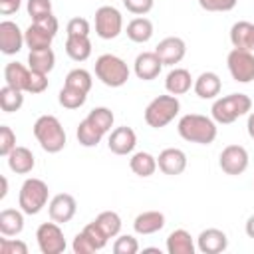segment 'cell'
I'll list each match as a JSON object with an SVG mask.
<instances>
[{
    "label": "cell",
    "instance_id": "obj_1",
    "mask_svg": "<svg viewBox=\"0 0 254 254\" xmlns=\"http://www.w3.org/2000/svg\"><path fill=\"white\" fill-rule=\"evenodd\" d=\"M177 131L189 143L210 145L216 139V121L200 113H189L179 119Z\"/></svg>",
    "mask_w": 254,
    "mask_h": 254
},
{
    "label": "cell",
    "instance_id": "obj_2",
    "mask_svg": "<svg viewBox=\"0 0 254 254\" xmlns=\"http://www.w3.org/2000/svg\"><path fill=\"white\" fill-rule=\"evenodd\" d=\"M34 137L46 153H60L65 147V131L58 117L54 115H40L34 123Z\"/></svg>",
    "mask_w": 254,
    "mask_h": 254
},
{
    "label": "cell",
    "instance_id": "obj_3",
    "mask_svg": "<svg viewBox=\"0 0 254 254\" xmlns=\"http://www.w3.org/2000/svg\"><path fill=\"white\" fill-rule=\"evenodd\" d=\"M250 109H252V99L246 93H230V95L218 97L212 103L210 113L216 123L228 125V123H234L238 117L246 115Z\"/></svg>",
    "mask_w": 254,
    "mask_h": 254
},
{
    "label": "cell",
    "instance_id": "obj_4",
    "mask_svg": "<svg viewBox=\"0 0 254 254\" xmlns=\"http://www.w3.org/2000/svg\"><path fill=\"white\" fill-rule=\"evenodd\" d=\"M95 75L107 87H121L129 79V67L121 58L113 54H101L95 60Z\"/></svg>",
    "mask_w": 254,
    "mask_h": 254
},
{
    "label": "cell",
    "instance_id": "obj_5",
    "mask_svg": "<svg viewBox=\"0 0 254 254\" xmlns=\"http://www.w3.org/2000/svg\"><path fill=\"white\" fill-rule=\"evenodd\" d=\"M181 111V101L177 95H159L145 107V121L153 129H161L169 125Z\"/></svg>",
    "mask_w": 254,
    "mask_h": 254
},
{
    "label": "cell",
    "instance_id": "obj_6",
    "mask_svg": "<svg viewBox=\"0 0 254 254\" xmlns=\"http://www.w3.org/2000/svg\"><path fill=\"white\" fill-rule=\"evenodd\" d=\"M50 189L42 179H26L18 192V204L26 214H38L48 204Z\"/></svg>",
    "mask_w": 254,
    "mask_h": 254
},
{
    "label": "cell",
    "instance_id": "obj_7",
    "mask_svg": "<svg viewBox=\"0 0 254 254\" xmlns=\"http://www.w3.org/2000/svg\"><path fill=\"white\" fill-rule=\"evenodd\" d=\"M228 71L234 81L238 83H250L254 79V54L248 50L232 48L226 58Z\"/></svg>",
    "mask_w": 254,
    "mask_h": 254
},
{
    "label": "cell",
    "instance_id": "obj_8",
    "mask_svg": "<svg viewBox=\"0 0 254 254\" xmlns=\"http://www.w3.org/2000/svg\"><path fill=\"white\" fill-rule=\"evenodd\" d=\"M123 30V16L115 6H99L95 10V34L101 40H113Z\"/></svg>",
    "mask_w": 254,
    "mask_h": 254
},
{
    "label": "cell",
    "instance_id": "obj_9",
    "mask_svg": "<svg viewBox=\"0 0 254 254\" xmlns=\"http://www.w3.org/2000/svg\"><path fill=\"white\" fill-rule=\"evenodd\" d=\"M36 240H38V248H40L42 254H62L65 250L64 230L54 220L52 222H42L38 226Z\"/></svg>",
    "mask_w": 254,
    "mask_h": 254
},
{
    "label": "cell",
    "instance_id": "obj_10",
    "mask_svg": "<svg viewBox=\"0 0 254 254\" xmlns=\"http://www.w3.org/2000/svg\"><path fill=\"white\" fill-rule=\"evenodd\" d=\"M218 165L226 175H242L248 169V151L242 145H226L218 157Z\"/></svg>",
    "mask_w": 254,
    "mask_h": 254
},
{
    "label": "cell",
    "instance_id": "obj_11",
    "mask_svg": "<svg viewBox=\"0 0 254 254\" xmlns=\"http://www.w3.org/2000/svg\"><path fill=\"white\" fill-rule=\"evenodd\" d=\"M26 44L24 40V32L20 30V26L12 20H4L0 22V52L6 56H14L22 50V46Z\"/></svg>",
    "mask_w": 254,
    "mask_h": 254
},
{
    "label": "cell",
    "instance_id": "obj_12",
    "mask_svg": "<svg viewBox=\"0 0 254 254\" xmlns=\"http://www.w3.org/2000/svg\"><path fill=\"white\" fill-rule=\"evenodd\" d=\"M75 210H77V202L71 194L67 192H60L56 194L50 202H48V212H50V218L58 224H65L69 222L73 216H75Z\"/></svg>",
    "mask_w": 254,
    "mask_h": 254
},
{
    "label": "cell",
    "instance_id": "obj_13",
    "mask_svg": "<svg viewBox=\"0 0 254 254\" xmlns=\"http://www.w3.org/2000/svg\"><path fill=\"white\" fill-rule=\"evenodd\" d=\"M155 54L159 56V60L163 62V65H175V64H179L185 58L187 44L179 36H169V38H165V40H161L157 44Z\"/></svg>",
    "mask_w": 254,
    "mask_h": 254
},
{
    "label": "cell",
    "instance_id": "obj_14",
    "mask_svg": "<svg viewBox=\"0 0 254 254\" xmlns=\"http://www.w3.org/2000/svg\"><path fill=\"white\" fill-rule=\"evenodd\" d=\"M135 145H137V135H135V131H133L131 127H127V125L117 127V129H113V131L109 133L107 147H109V151L115 153V155H129V153H133Z\"/></svg>",
    "mask_w": 254,
    "mask_h": 254
},
{
    "label": "cell",
    "instance_id": "obj_15",
    "mask_svg": "<svg viewBox=\"0 0 254 254\" xmlns=\"http://www.w3.org/2000/svg\"><path fill=\"white\" fill-rule=\"evenodd\" d=\"M157 165L165 175L177 177L187 169V155H185V151H181L177 147H169V149H163L159 153Z\"/></svg>",
    "mask_w": 254,
    "mask_h": 254
},
{
    "label": "cell",
    "instance_id": "obj_16",
    "mask_svg": "<svg viewBox=\"0 0 254 254\" xmlns=\"http://www.w3.org/2000/svg\"><path fill=\"white\" fill-rule=\"evenodd\" d=\"M196 248L202 254H220L228 248V236L220 228H206L198 234Z\"/></svg>",
    "mask_w": 254,
    "mask_h": 254
},
{
    "label": "cell",
    "instance_id": "obj_17",
    "mask_svg": "<svg viewBox=\"0 0 254 254\" xmlns=\"http://www.w3.org/2000/svg\"><path fill=\"white\" fill-rule=\"evenodd\" d=\"M133 69H135V75L143 81H151L155 77H159L161 69H163V62L159 60V56L155 52H141L137 58H135V64H133Z\"/></svg>",
    "mask_w": 254,
    "mask_h": 254
},
{
    "label": "cell",
    "instance_id": "obj_18",
    "mask_svg": "<svg viewBox=\"0 0 254 254\" xmlns=\"http://www.w3.org/2000/svg\"><path fill=\"white\" fill-rule=\"evenodd\" d=\"M8 159V167L12 173L16 175H28L32 173V169L36 167V159H34V153L28 149V147H14L12 153L6 157Z\"/></svg>",
    "mask_w": 254,
    "mask_h": 254
},
{
    "label": "cell",
    "instance_id": "obj_19",
    "mask_svg": "<svg viewBox=\"0 0 254 254\" xmlns=\"http://www.w3.org/2000/svg\"><path fill=\"white\" fill-rule=\"evenodd\" d=\"M163 226H165V214L159 212V210H145V212L137 214L135 220H133L135 232H137V234H143V236L155 234V232H159Z\"/></svg>",
    "mask_w": 254,
    "mask_h": 254
},
{
    "label": "cell",
    "instance_id": "obj_20",
    "mask_svg": "<svg viewBox=\"0 0 254 254\" xmlns=\"http://www.w3.org/2000/svg\"><path fill=\"white\" fill-rule=\"evenodd\" d=\"M192 77H190V71L185 69V67H173L167 77H165V89L171 93V95H183L187 93L190 87H192Z\"/></svg>",
    "mask_w": 254,
    "mask_h": 254
},
{
    "label": "cell",
    "instance_id": "obj_21",
    "mask_svg": "<svg viewBox=\"0 0 254 254\" xmlns=\"http://www.w3.org/2000/svg\"><path fill=\"white\" fill-rule=\"evenodd\" d=\"M220 87L222 81L214 71H202L192 83V89L200 99H214L220 93Z\"/></svg>",
    "mask_w": 254,
    "mask_h": 254
},
{
    "label": "cell",
    "instance_id": "obj_22",
    "mask_svg": "<svg viewBox=\"0 0 254 254\" xmlns=\"http://www.w3.org/2000/svg\"><path fill=\"white\" fill-rule=\"evenodd\" d=\"M230 42L234 48L240 50H248L254 54V24L240 20L236 24H232L230 28Z\"/></svg>",
    "mask_w": 254,
    "mask_h": 254
},
{
    "label": "cell",
    "instance_id": "obj_23",
    "mask_svg": "<svg viewBox=\"0 0 254 254\" xmlns=\"http://www.w3.org/2000/svg\"><path fill=\"white\" fill-rule=\"evenodd\" d=\"M24 210L4 208L0 212V232L2 236H16L24 230Z\"/></svg>",
    "mask_w": 254,
    "mask_h": 254
},
{
    "label": "cell",
    "instance_id": "obj_24",
    "mask_svg": "<svg viewBox=\"0 0 254 254\" xmlns=\"http://www.w3.org/2000/svg\"><path fill=\"white\" fill-rule=\"evenodd\" d=\"M169 254H194V240L185 228H177L167 236Z\"/></svg>",
    "mask_w": 254,
    "mask_h": 254
},
{
    "label": "cell",
    "instance_id": "obj_25",
    "mask_svg": "<svg viewBox=\"0 0 254 254\" xmlns=\"http://www.w3.org/2000/svg\"><path fill=\"white\" fill-rule=\"evenodd\" d=\"M4 79H6V85L16 87L20 91H26L28 79H30V67L22 65L20 62H10L4 67Z\"/></svg>",
    "mask_w": 254,
    "mask_h": 254
},
{
    "label": "cell",
    "instance_id": "obj_26",
    "mask_svg": "<svg viewBox=\"0 0 254 254\" xmlns=\"http://www.w3.org/2000/svg\"><path fill=\"white\" fill-rule=\"evenodd\" d=\"M127 38L135 44H145L153 38V22L149 18H133L127 24Z\"/></svg>",
    "mask_w": 254,
    "mask_h": 254
},
{
    "label": "cell",
    "instance_id": "obj_27",
    "mask_svg": "<svg viewBox=\"0 0 254 254\" xmlns=\"http://www.w3.org/2000/svg\"><path fill=\"white\" fill-rule=\"evenodd\" d=\"M54 38H56L54 34L42 30L36 24H30L26 28V32H24V40H26V46L30 48V52L32 50H48V48H52Z\"/></svg>",
    "mask_w": 254,
    "mask_h": 254
},
{
    "label": "cell",
    "instance_id": "obj_28",
    "mask_svg": "<svg viewBox=\"0 0 254 254\" xmlns=\"http://www.w3.org/2000/svg\"><path fill=\"white\" fill-rule=\"evenodd\" d=\"M65 54L73 62H85L91 56L89 36H67V40H65Z\"/></svg>",
    "mask_w": 254,
    "mask_h": 254
},
{
    "label": "cell",
    "instance_id": "obj_29",
    "mask_svg": "<svg viewBox=\"0 0 254 254\" xmlns=\"http://www.w3.org/2000/svg\"><path fill=\"white\" fill-rule=\"evenodd\" d=\"M129 167L131 171L137 175V177H151L155 171H157V157H153L151 153L147 151H137L133 153V157L129 159Z\"/></svg>",
    "mask_w": 254,
    "mask_h": 254
},
{
    "label": "cell",
    "instance_id": "obj_30",
    "mask_svg": "<svg viewBox=\"0 0 254 254\" xmlns=\"http://www.w3.org/2000/svg\"><path fill=\"white\" fill-rule=\"evenodd\" d=\"M28 65L34 71H42V73H50L56 65V54L52 52V48L48 50H32L28 54Z\"/></svg>",
    "mask_w": 254,
    "mask_h": 254
},
{
    "label": "cell",
    "instance_id": "obj_31",
    "mask_svg": "<svg viewBox=\"0 0 254 254\" xmlns=\"http://www.w3.org/2000/svg\"><path fill=\"white\" fill-rule=\"evenodd\" d=\"M75 135H77L79 145H83V147H97V145L101 143V139H103L105 133H103L101 129H97V127L85 117L83 121H79Z\"/></svg>",
    "mask_w": 254,
    "mask_h": 254
},
{
    "label": "cell",
    "instance_id": "obj_32",
    "mask_svg": "<svg viewBox=\"0 0 254 254\" xmlns=\"http://www.w3.org/2000/svg\"><path fill=\"white\" fill-rule=\"evenodd\" d=\"M24 91L16 89V87H10V85H4L0 89V107L2 111L6 113H14L18 111L22 105H24Z\"/></svg>",
    "mask_w": 254,
    "mask_h": 254
},
{
    "label": "cell",
    "instance_id": "obj_33",
    "mask_svg": "<svg viewBox=\"0 0 254 254\" xmlns=\"http://www.w3.org/2000/svg\"><path fill=\"white\" fill-rule=\"evenodd\" d=\"M95 222L99 224V228L107 234V238H115L121 232V216L113 210H103L95 216Z\"/></svg>",
    "mask_w": 254,
    "mask_h": 254
},
{
    "label": "cell",
    "instance_id": "obj_34",
    "mask_svg": "<svg viewBox=\"0 0 254 254\" xmlns=\"http://www.w3.org/2000/svg\"><path fill=\"white\" fill-rule=\"evenodd\" d=\"M64 85L89 93V89H91V85H93V79H91V73H89L87 69L75 67V69H71V71L65 75V83H64Z\"/></svg>",
    "mask_w": 254,
    "mask_h": 254
},
{
    "label": "cell",
    "instance_id": "obj_35",
    "mask_svg": "<svg viewBox=\"0 0 254 254\" xmlns=\"http://www.w3.org/2000/svg\"><path fill=\"white\" fill-rule=\"evenodd\" d=\"M87 99V93L85 91H79V89H73V87H67L64 85L60 95H58V101L62 107L65 109H79Z\"/></svg>",
    "mask_w": 254,
    "mask_h": 254
},
{
    "label": "cell",
    "instance_id": "obj_36",
    "mask_svg": "<svg viewBox=\"0 0 254 254\" xmlns=\"http://www.w3.org/2000/svg\"><path fill=\"white\" fill-rule=\"evenodd\" d=\"M87 119H89L97 129H101L103 133H109L111 127H113V121H115L113 111H111L109 107H93V109L87 113Z\"/></svg>",
    "mask_w": 254,
    "mask_h": 254
},
{
    "label": "cell",
    "instance_id": "obj_37",
    "mask_svg": "<svg viewBox=\"0 0 254 254\" xmlns=\"http://www.w3.org/2000/svg\"><path fill=\"white\" fill-rule=\"evenodd\" d=\"M83 234L89 238V242L93 244V248H95V250L105 248V244H107V240H109V238H107V234L99 228V224H97L95 220L83 226Z\"/></svg>",
    "mask_w": 254,
    "mask_h": 254
},
{
    "label": "cell",
    "instance_id": "obj_38",
    "mask_svg": "<svg viewBox=\"0 0 254 254\" xmlns=\"http://www.w3.org/2000/svg\"><path fill=\"white\" fill-rule=\"evenodd\" d=\"M113 252L115 254H137L139 252V242L131 234H121L113 242Z\"/></svg>",
    "mask_w": 254,
    "mask_h": 254
},
{
    "label": "cell",
    "instance_id": "obj_39",
    "mask_svg": "<svg viewBox=\"0 0 254 254\" xmlns=\"http://www.w3.org/2000/svg\"><path fill=\"white\" fill-rule=\"evenodd\" d=\"M46 89H48V73L30 69V79H28L26 93H42Z\"/></svg>",
    "mask_w": 254,
    "mask_h": 254
},
{
    "label": "cell",
    "instance_id": "obj_40",
    "mask_svg": "<svg viewBox=\"0 0 254 254\" xmlns=\"http://www.w3.org/2000/svg\"><path fill=\"white\" fill-rule=\"evenodd\" d=\"M16 147V135L8 125H0V155L8 157Z\"/></svg>",
    "mask_w": 254,
    "mask_h": 254
},
{
    "label": "cell",
    "instance_id": "obj_41",
    "mask_svg": "<svg viewBox=\"0 0 254 254\" xmlns=\"http://www.w3.org/2000/svg\"><path fill=\"white\" fill-rule=\"evenodd\" d=\"M0 254H28V244L6 236L0 240Z\"/></svg>",
    "mask_w": 254,
    "mask_h": 254
},
{
    "label": "cell",
    "instance_id": "obj_42",
    "mask_svg": "<svg viewBox=\"0 0 254 254\" xmlns=\"http://www.w3.org/2000/svg\"><path fill=\"white\" fill-rule=\"evenodd\" d=\"M198 6L206 12H228L236 6V0H198Z\"/></svg>",
    "mask_w": 254,
    "mask_h": 254
},
{
    "label": "cell",
    "instance_id": "obj_43",
    "mask_svg": "<svg viewBox=\"0 0 254 254\" xmlns=\"http://www.w3.org/2000/svg\"><path fill=\"white\" fill-rule=\"evenodd\" d=\"M26 8H28V14L32 16V20H36V18L52 12V0H28Z\"/></svg>",
    "mask_w": 254,
    "mask_h": 254
},
{
    "label": "cell",
    "instance_id": "obj_44",
    "mask_svg": "<svg viewBox=\"0 0 254 254\" xmlns=\"http://www.w3.org/2000/svg\"><path fill=\"white\" fill-rule=\"evenodd\" d=\"M67 36H89V22L85 18H71L65 26Z\"/></svg>",
    "mask_w": 254,
    "mask_h": 254
},
{
    "label": "cell",
    "instance_id": "obj_45",
    "mask_svg": "<svg viewBox=\"0 0 254 254\" xmlns=\"http://www.w3.org/2000/svg\"><path fill=\"white\" fill-rule=\"evenodd\" d=\"M123 6L127 8V12L143 16L153 10V0H123Z\"/></svg>",
    "mask_w": 254,
    "mask_h": 254
},
{
    "label": "cell",
    "instance_id": "obj_46",
    "mask_svg": "<svg viewBox=\"0 0 254 254\" xmlns=\"http://www.w3.org/2000/svg\"><path fill=\"white\" fill-rule=\"evenodd\" d=\"M32 24H36V26H40L42 30H46V32H50V34H58V28H60V24H58V18L50 12V14H46V16H40V18H36V20H32Z\"/></svg>",
    "mask_w": 254,
    "mask_h": 254
},
{
    "label": "cell",
    "instance_id": "obj_47",
    "mask_svg": "<svg viewBox=\"0 0 254 254\" xmlns=\"http://www.w3.org/2000/svg\"><path fill=\"white\" fill-rule=\"evenodd\" d=\"M71 248H73V252H75V254H91V252H95L93 244H91V242H89V238L83 234V230H81L79 234H75Z\"/></svg>",
    "mask_w": 254,
    "mask_h": 254
},
{
    "label": "cell",
    "instance_id": "obj_48",
    "mask_svg": "<svg viewBox=\"0 0 254 254\" xmlns=\"http://www.w3.org/2000/svg\"><path fill=\"white\" fill-rule=\"evenodd\" d=\"M20 6H22V0H0V14L10 16V14L18 12Z\"/></svg>",
    "mask_w": 254,
    "mask_h": 254
},
{
    "label": "cell",
    "instance_id": "obj_49",
    "mask_svg": "<svg viewBox=\"0 0 254 254\" xmlns=\"http://www.w3.org/2000/svg\"><path fill=\"white\" fill-rule=\"evenodd\" d=\"M244 230H246V234L250 236V238H254V214L246 220V226H244Z\"/></svg>",
    "mask_w": 254,
    "mask_h": 254
},
{
    "label": "cell",
    "instance_id": "obj_50",
    "mask_svg": "<svg viewBox=\"0 0 254 254\" xmlns=\"http://www.w3.org/2000/svg\"><path fill=\"white\" fill-rule=\"evenodd\" d=\"M246 129H248V135L254 139V111L248 115V123H246Z\"/></svg>",
    "mask_w": 254,
    "mask_h": 254
},
{
    "label": "cell",
    "instance_id": "obj_51",
    "mask_svg": "<svg viewBox=\"0 0 254 254\" xmlns=\"http://www.w3.org/2000/svg\"><path fill=\"white\" fill-rule=\"evenodd\" d=\"M8 194V181H6V177H2V190H0V198H4Z\"/></svg>",
    "mask_w": 254,
    "mask_h": 254
}]
</instances>
